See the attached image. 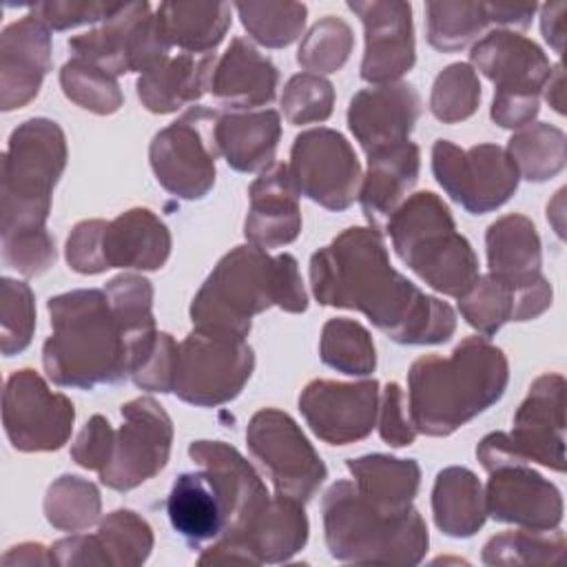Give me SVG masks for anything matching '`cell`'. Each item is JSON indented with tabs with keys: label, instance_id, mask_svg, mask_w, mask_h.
Here are the masks:
<instances>
[{
	"label": "cell",
	"instance_id": "7402d4cb",
	"mask_svg": "<svg viewBox=\"0 0 567 567\" xmlns=\"http://www.w3.org/2000/svg\"><path fill=\"white\" fill-rule=\"evenodd\" d=\"M419 115L421 95L412 84H377L352 95L348 106V128L370 155L405 142Z\"/></svg>",
	"mask_w": 567,
	"mask_h": 567
},
{
	"label": "cell",
	"instance_id": "1f68e13d",
	"mask_svg": "<svg viewBox=\"0 0 567 567\" xmlns=\"http://www.w3.org/2000/svg\"><path fill=\"white\" fill-rule=\"evenodd\" d=\"M359 494L383 514H403L421 485V467L414 458L365 454L346 461Z\"/></svg>",
	"mask_w": 567,
	"mask_h": 567
},
{
	"label": "cell",
	"instance_id": "816d5d0a",
	"mask_svg": "<svg viewBox=\"0 0 567 567\" xmlns=\"http://www.w3.org/2000/svg\"><path fill=\"white\" fill-rule=\"evenodd\" d=\"M104 228H106L104 219H82L69 233L64 255H66V264L75 272L97 275V272L106 270L104 259H102Z\"/></svg>",
	"mask_w": 567,
	"mask_h": 567
},
{
	"label": "cell",
	"instance_id": "681fc988",
	"mask_svg": "<svg viewBox=\"0 0 567 567\" xmlns=\"http://www.w3.org/2000/svg\"><path fill=\"white\" fill-rule=\"evenodd\" d=\"M179 343L168 332H157L153 348L131 374L133 383L146 392H173L177 374Z\"/></svg>",
	"mask_w": 567,
	"mask_h": 567
},
{
	"label": "cell",
	"instance_id": "8fae6325",
	"mask_svg": "<svg viewBox=\"0 0 567 567\" xmlns=\"http://www.w3.org/2000/svg\"><path fill=\"white\" fill-rule=\"evenodd\" d=\"M73 58L84 60L109 75L146 73L168 58L171 44L166 42L151 4L122 2V7L100 27L69 38Z\"/></svg>",
	"mask_w": 567,
	"mask_h": 567
},
{
	"label": "cell",
	"instance_id": "2e32d148",
	"mask_svg": "<svg viewBox=\"0 0 567 567\" xmlns=\"http://www.w3.org/2000/svg\"><path fill=\"white\" fill-rule=\"evenodd\" d=\"M173 421L153 396H137L122 405V425L115 432L113 454L100 481L128 492L164 470L171 456Z\"/></svg>",
	"mask_w": 567,
	"mask_h": 567
},
{
	"label": "cell",
	"instance_id": "74e56055",
	"mask_svg": "<svg viewBox=\"0 0 567 567\" xmlns=\"http://www.w3.org/2000/svg\"><path fill=\"white\" fill-rule=\"evenodd\" d=\"M319 354L326 365L350 377H368L377 368V350L370 332L348 317H334L323 323Z\"/></svg>",
	"mask_w": 567,
	"mask_h": 567
},
{
	"label": "cell",
	"instance_id": "484cf974",
	"mask_svg": "<svg viewBox=\"0 0 567 567\" xmlns=\"http://www.w3.org/2000/svg\"><path fill=\"white\" fill-rule=\"evenodd\" d=\"M171 230L148 208H128L106 221L102 235V259L109 268L159 270L171 255Z\"/></svg>",
	"mask_w": 567,
	"mask_h": 567
},
{
	"label": "cell",
	"instance_id": "d4e9b609",
	"mask_svg": "<svg viewBox=\"0 0 567 567\" xmlns=\"http://www.w3.org/2000/svg\"><path fill=\"white\" fill-rule=\"evenodd\" d=\"M421 171V151L414 142L374 151L368 155V173L361 177L359 204L372 228L388 224L403 197L414 188Z\"/></svg>",
	"mask_w": 567,
	"mask_h": 567
},
{
	"label": "cell",
	"instance_id": "ba28073f",
	"mask_svg": "<svg viewBox=\"0 0 567 567\" xmlns=\"http://www.w3.org/2000/svg\"><path fill=\"white\" fill-rule=\"evenodd\" d=\"M476 458L489 472L507 463L536 461L554 472L565 470V379L540 374L514 414L512 432H492L476 445Z\"/></svg>",
	"mask_w": 567,
	"mask_h": 567
},
{
	"label": "cell",
	"instance_id": "603a6c76",
	"mask_svg": "<svg viewBox=\"0 0 567 567\" xmlns=\"http://www.w3.org/2000/svg\"><path fill=\"white\" fill-rule=\"evenodd\" d=\"M51 71L49 29L31 13L7 24L0 35V109L27 106Z\"/></svg>",
	"mask_w": 567,
	"mask_h": 567
},
{
	"label": "cell",
	"instance_id": "8d00e7d4",
	"mask_svg": "<svg viewBox=\"0 0 567 567\" xmlns=\"http://www.w3.org/2000/svg\"><path fill=\"white\" fill-rule=\"evenodd\" d=\"M427 42L436 51L454 53L483 33L492 20L489 2H427Z\"/></svg>",
	"mask_w": 567,
	"mask_h": 567
},
{
	"label": "cell",
	"instance_id": "ab89813d",
	"mask_svg": "<svg viewBox=\"0 0 567 567\" xmlns=\"http://www.w3.org/2000/svg\"><path fill=\"white\" fill-rule=\"evenodd\" d=\"M565 554V534L556 527L549 532L518 529L492 536L483 545V563L492 567L512 565H556Z\"/></svg>",
	"mask_w": 567,
	"mask_h": 567
},
{
	"label": "cell",
	"instance_id": "b9f144b4",
	"mask_svg": "<svg viewBox=\"0 0 567 567\" xmlns=\"http://www.w3.org/2000/svg\"><path fill=\"white\" fill-rule=\"evenodd\" d=\"M60 86L73 104L97 115H111L124 104L117 80L106 71L78 58H71L62 64Z\"/></svg>",
	"mask_w": 567,
	"mask_h": 567
},
{
	"label": "cell",
	"instance_id": "3957f363",
	"mask_svg": "<svg viewBox=\"0 0 567 567\" xmlns=\"http://www.w3.org/2000/svg\"><path fill=\"white\" fill-rule=\"evenodd\" d=\"M272 306L292 315L306 312L308 295L299 264L290 252L270 257L255 244H241L217 261L188 312L197 328L246 337L252 317Z\"/></svg>",
	"mask_w": 567,
	"mask_h": 567
},
{
	"label": "cell",
	"instance_id": "6da1fadb",
	"mask_svg": "<svg viewBox=\"0 0 567 567\" xmlns=\"http://www.w3.org/2000/svg\"><path fill=\"white\" fill-rule=\"evenodd\" d=\"M310 286L321 306L363 312L401 346L445 343L456 330L452 306L403 277L372 226H350L319 248L310 257Z\"/></svg>",
	"mask_w": 567,
	"mask_h": 567
},
{
	"label": "cell",
	"instance_id": "11a10c76",
	"mask_svg": "<svg viewBox=\"0 0 567 567\" xmlns=\"http://www.w3.org/2000/svg\"><path fill=\"white\" fill-rule=\"evenodd\" d=\"M540 111L538 97H503L494 95L492 100V120L503 128H523L534 122Z\"/></svg>",
	"mask_w": 567,
	"mask_h": 567
},
{
	"label": "cell",
	"instance_id": "30bf717a",
	"mask_svg": "<svg viewBox=\"0 0 567 567\" xmlns=\"http://www.w3.org/2000/svg\"><path fill=\"white\" fill-rule=\"evenodd\" d=\"M215 109L190 106L155 133L148 146L151 168L164 190L179 199H202L215 184Z\"/></svg>",
	"mask_w": 567,
	"mask_h": 567
},
{
	"label": "cell",
	"instance_id": "ee69618b",
	"mask_svg": "<svg viewBox=\"0 0 567 567\" xmlns=\"http://www.w3.org/2000/svg\"><path fill=\"white\" fill-rule=\"evenodd\" d=\"M481 104V82L472 64H447L432 84L430 111L443 124H456L476 113Z\"/></svg>",
	"mask_w": 567,
	"mask_h": 567
},
{
	"label": "cell",
	"instance_id": "f6af8a7d",
	"mask_svg": "<svg viewBox=\"0 0 567 567\" xmlns=\"http://www.w3.org/2000/svg\"><path fill=\"white\" fill-rule=\"evenodd\" d=\"M458 310L474 330L492 337L514 319V288L489 272L478 275L458 297Z\"/></svg>",
	"mask_w": 567,
	"mask_h": 567
},
{
	"label": "cell",
	"instance_id": "6f0895ef",
	"mask_svg": "<svg viewBox=\"0 0 567 567\" xmlns=\"http://www.w3.org/2000/svg\"><path fill=\"white\" fill-rule=\"evenodd\" d=\"M2 565H55L51 547L40 543H22L2 556Z\"/></svg>",
	"mask_w": 567,
	"mask_h": 567
},
{
	"label": "cell",
	"instance_id": "836d02e7",
	"mask_svg": "<svg viewBox=\"0 0 567 567\" xmlns=\"http://www.w3.org/2000/svg\"><path fill=\"white\" fill-rule=\"evenodd\" d=\"M155 20L171 47L195 55L210 53L233 22L228 2H162Z\"/></svg>",
	"mask_w": 567,
	"mask_h": 567
},
{
	"label": "cell",
	"instance_id": "c3c4849f",
	"mask_svg": "<svg viewBox=\"0 0 567 567\" xmlns=\"http://www.w3.org/2000/svg\"><path fill=\"white\" fill-rule=\"evenodd\" d=\"M122 2H78V0H49V2H38L31 4V16L38 18L47 29L53 31H66L80 24H91V22H104L109 20Z\"/></svg>",
	"mask_w": 567,
	"mask_h": 567
},
{
	"label": "cell",
	"instance_id": "d590c367",
	"mask_svg": "<svg viewBox=\"0 0 567 567\" xmlns=\"http://www.w3.org/2000/svg\"><path fill=\"white\" fill-rule=\"evenodd\" d=\"M527 182H547L556 177L567 162L565 133L547 122L523 126L514 133L505 148Z\"/></svg>",
	"mask_w": 567,
	"mask_h": 567
},
{
	"label": "cell",
	"instance_id": "277c9868",
	"mask_svg": "<svg viewBox=\"0 0 567 567\" xmlns=\"http://www.w3.org/2000/svg\"><path fill=\"white\" fill-rule=\"evenodd\" d=\"M47 308L53 332L42 346V363L53 383L93 390L131 377L128 341L104 290H69L51 297Z\"/></svg>",
	"mask_w": 567,
	"mask_h": 567
},
{
	"label": "cell",
	"instance_id": "83f0119b",
	"mask_svg": "<svg viewBox=\"0 0 567 567\" xmlns=\"http://www.w3.org/2000/svg\"><path fill=\"white\" fill-rule=\"evenodd\" d=\"M281 120L272 109L219 111L215 120L217 153L239 173L266 171L275 162Z\"/></svg>",
	"mask_w": 567,
	"mask_h": 567
},
{
	"label": "cell",
	"instance_id": "52a82bcc",
	"mask_svg": "<svg viewBox=\"0 0 567 567\" xmlns=\"http://www.w3.org/2000/svg\"><path fill=\"white\" fill-rule=\"evenodd\" d=\"M385 230L396 257L432 290L458 299L478 277L472 244L456 233L447 204L432 190L408 197Z\"/></svg>",
	"mask_w": 567,
	"mask_h": 567
},
{
	"label": "cell",
	"instance_id": "4dcf8cb0",
	"mask_svg": "<svg viewBox=\"0 0 567 567\" xmlns=\"http://www.w3.org/2000/svg\"><path fill=\"white\" fill-rule=\"evenodd\" d=\"M308 529L303 503L275 494L239 547L241 563H286L306 547Z\"/></svg>",
	"mask_w": 567,
	"mask_h": 567
},
{
	"label": "cell",
	"instance_id": "8992f818",
	"mask_svg": "<svg viewBox=\"0 0 567 567\" xmlns=\"http://www.w3.org/2000/svg\"><path fill=\"white\" fill-rule=\"evenodd\" d=\"M66 137L58 122L31 117L13 128L2 155V239L47 233L51 195L66 168Z\"/></svg>",
	"mask_w": 567,
	"mask_h": 567
},
{
	"label": "cell",
	"instance_id": "d6986e66",
	"mask_svg": "<svg viewBox=\"0 0 567 567\" xmlns=\"http://www.w3.org/2000/svg\"><path fill=\"white\" fill-rule=\"evenodd\" d=\"M485 509L494 520L549 532L563 520L560 489L527 463H507L487 472Z\"/></svg>",
	"mask_w": 567,
	"mask_h": 567
},
{
	"label": "cell",
	"instance_id": "f546056e",
	"mask_svg": "<svg viewBox=\"0 0 567 567\" xmlns=\"http://www.w3.org/2000/svg\"><path fill=\"white\" fill-rule=\"evenodd\" d=\"M489 275L512 288L538 281L543 275L540 237L534 221L520 213H509L489 224L485 233Z\"/></svg>",
	"mask_w": 567,
	"mask_h": 567
},
{
	"label": "cell",
	"instance_id": "7a4b0ae2",
	"mask_svg": "<svg viewBox=\"0 0 567 567\" xmlns=\"http://www.w3.org/2000/svg\"><path fill=\"white\" fill-rule=\"evenodd\" d=\"M509 363L487 337L463 339L450 357H419L408 372L410 419L425 436H447L507 390Z\"/></svg>",
	"mask_w": 567,
	"mask_h": 567
},
{
	"label": "cell",
	"instance_id": "ac0fdd59",
	"mask_svg": "<svg viewBox=\"0 0 567 567\" xmlns=\"http://www.w3.org/2000/svg\"><path fill=\"white\" fill-rule=\"evenodd\" d=\"M363 24L365 49L361 78L372 84H390L416 62L412 7L401 0H348Z\"/></svg>",
	"mask_w": 567,
	"mask_h": 567
},
{
	"label": "cell",
	"instance_id": "9a60e30c",
	"mask_svg": "<svg viewBox=\"0 0 567 567\" xmlns=\"http://www.w3.org/2000/svg\"><path fill=\"white\" fill-rule=\"evenodd\" d=\"M290 177L299 195L328 210H346L361 186V164L350 142L334 128H308L290 148Z\"/></svg>",
	"mask_w": 567,
	"mask_h": 567
},
{
	"label": "cell",
	"instance_id": "f35d334b",
	"mask_svg": "<svg viewBox=\"0 0 567 567\" xmlns=\"http://www.w3.org/2000/svg\"><path fill=\"white\" fill-rule=\"evenodd\" d=\"M42 507L51 527L84 532L100 520L102 498L95 483L75 474H62L49 485Z\"/></svg>",
	"mask_w": 567,
	"mask_h": 567
},
{
	"label": "cell",
	"instance_id": "5bb4252c",
	"mask_svg": "<svg viewBox=\"0 0 567 567\" xmlns=\"http://www.w3.org/2000/svg\"><path fill=\"white\" fill-rule=\"evenodd\" d=\"M75 408L31 368L16 370L2 392V425L18 452H55L73 430Z\"/></svg>",
	"mask_w": 567,
	"mask_h": 567
},
{
	"label": "cell",
	"instance_id": "f907efd6",
	"mask_svg": "<svg viewBox=\"0 0 567 567\" xmlns=\"http://www.w3.org/2000/svg\"><path fill=\"white\" fill-rule=\"evenodd\" d=\"M2 259L24 277L47 272L55 264V241L47 233L2 239Z\"/></svg>",
	"mask_w": 567,
	"mask_h": 567
},
{
	"label": "cell",
	"instance_id": "db71d44e",
	"mask_svg": "<svg viewBox=\"0 0 567 567\" xmlns=\"http://www.w3.org/2000/svg\"><path fill=\"white\" fill-rule=\"evenodd\" d=\"M377 427L381 439L392 447H405L412 445L416 439V430L412 425V419L405 414L403 403V390L399 383H388L379 399V419Z\"/></svg>",
	"mask_w": 567,
	"mask_h": 567
},
{
	"label": "cell",
	"instance_id": "ffe728a7",
	"mask_svg": "<svg viewBox=\"0 0 567 567\" xmlns=\"http://www.w3.org/2000/svg\"><path fill=\"white\" fill-rule=\"evenodd\" d=\"M151 549L153 529L133 509L106 514L95 534H75L51 545L55 565L64 567H135L146 563Z\"/></svg>",
	"mask_w": 567,
	"mask_h": 567
},
{
	"label": "cell",
	"instance_id": "f5cc1de1",
	"mask_svg": "<svg viewBox=\"0 0 567 567\" xmlns=\"http://www.w3.org/2000/svg\"><path fill=\"white\" fill-rule=\"evenodd\" d=\"M113 441L115 430L111 427L109 419H104L102 414H93L78 432L71 445V458L84 470L102 472L113 454Z\"/></svg>",
	"mask_w": 567,
	"mask_h": 567
},
{
	"label": "cell",
	"instance_id": "7dc6e473",
	"mask_svg": "<svg viewBox=\"0 0 567 567\" xmlns=\"http://www.w3.org/2000/svg\"><path fill=\"white\" fill-rule=\"evenodd\" d=\"M334 106V86L323 75L297 73L292 75L281 93L284 117L295 124L323 122L332 115Z\"/></svg>",
	"mask_w": 567,
	"mask_h": 567
},
{
	"label": "cell",
	"instance_id": "f1b7e54d",
	"mask_svg": "<svg viewBox=\"0 0 567 567\" xmlns=\"http://www.w3.org/2000/svg\"><path fill=\"white\" fill-rule=\"evenodd\" d=\"M215 53H179L166 58L137 78V97L151 113H175L186 104H195L210 84Z\"/></svg>",
	"mask_w": 567,
	"mask_h": 567
},
{
	"label": "cell",
	"instance_id": "91938a15",
	"mask_svg": "<svg viewBox=\"0 0 567 567\" xmlns=\"http://www.w3.org/2000/svg\"><path fill=\"white\" fill-rule=\"evenodd\" d=\"M563 199H565V188H560V190L556 193V206H558V208H554L551 204L547 206V219L554 221V230H556L558 237L565 235V230H563Z\"/></svg>",
	"mask_w": 567,
	"mask_h": 567
},
{
	"label": "cell",
	"instance_id": "7bdbcfd3",
	"mask_svg": "<svg viewBox=\"0 0 567 567\" xmlns=\"http://www.w3.org/2000/svg\"><path fill=\"white\" fill-rule=\"evenodd\" d=\"M354 47L350 24L337 16L321 18L301 40L297 62L306 73H337L348 62Z\"/></svg>",
	"mask_w": 567,
	"mask_h": 567
},
{
	"label": "cell",
	"instance_id": "e575fe53",
	"mask_svg": "<svg viewBox=\"0 0 567 567\" xmlns=\"http://www.w3.org/2000/svg\"><path fill=\"white\" fill-rule=\"evenodd\" d=\"M104 292L111 310L128 341L131 350V374L144 361L155 343L157 330L153 319V286L146 277L135 272H122L113 277Z\"/></svg>",
	"mask_w": 567,
	"mask_h": 567
},
{
	"label": "cell",
	"instance_id": "60d3db41",
	"mask_svg": "<svg viewBox=\"0 0 567 567\" xmlns=\"http://www.w3.org/2000/svg\"><path fill=\"white\" fill-rule=\"evenodd\" d=\"M239 20L248 35L268 49L292 44L303 27L308 9L303 2H235Z\"/></svg>",
	"mask_w": 567,
	"mask_h": 567
},
{
	"label": "cell",
	"instance_id": "4fadbf2b",
	"mask_svg": "<svg viewBox=\"0 0 567 567\" xmlns=\"http://www.w3.org/2000/svg\"><path fill=\"white\" fill-rule=\"evenodd\" d=\"M432 173L439 186L472 215L501 208L520 182L509 153L496 144L461 148L447 140H436L432 146Z\"/></svg>",
	"mask_w": 567,
	"mask_h": 567
},
{
	"label": "cell",
	"instance_id": "7c38bea8",
	"mask_svg": "<svg viewBox=\"0 0 567 567\" xmlns=\"http://www.w3.org/2000/svg\"><path fill=\"white\" fill-rule=\"evenodd\" d=\"M246 443L266 467L275 494L306 503L328 478L326 463L297 421L277 408H264L250 416Z\"/></svg>",
	"mask_w": 567,
	"mask_h": 567
},
{
	"label": "cell",
	"instance_id": "44dd1931",
	"mask_svg": "<svg viewBox=\"0 0 567 567\" xmlns=\"http://www.w3.org/2000/svg\"><path fill=\"white\" fill-rule=\"evenodd\" d=\"M470 60L503 97H540L551 64L545 51L529 38L496 29L483 35L470 51Z\"/></svg>",
	"mask_w": 567,
	"mask_h": 567
},
{
	"label": "cell",
	"instance_id": "e0dca14e",
	"mask_svg": "<svg viewBox=\"0 0 567 567\" xmlns=\"http://www.w3.org/2000/svg\"><path fill=\"white\" fill-rule=\"evenodd\" d=\"M379 381L315 379L299 394V410L321 441L348 445L365 439L379 419Z\"/></svg>",
	"mask_w": 567,
	"mask_h": 567
},
{
	"label": "cell",
	"instance_id": "9c48e42d",
	"mask_svg": "<svg viewBox=\"0 0 567 567\" xmlns=\"http://www.w3.org/2000/svg\"><path fill=\"white\" fill-rule=\"evenodd\" d=\"M255 370V352L246 337L193 328L179 343L173 392L184 403L217 408L244 390Z\"/></svg>",
	"mask_w": 567,
	"mask_h": 567
},
{
	"label": "cell",
	"instance_id": "5b68a950",
	"mask_svg": "<svg viewBox=\"0 0 567 567\" xmlns=\"http://www.w3.org/2000/svg\"><path fill=\"white\" fill-rule=\"evenodd\" d=\"M323 536L332 558L357 565H419L430 545L423 516L374 509L350 481L332 483L321 501Z\"/></svg>",
	"mask_w": 567,
	"mask_h": 567
},
{
	"label": "cell",
	"instance_id": "4316f807",
	"mask_svg": "<svg viewBox=\"0 0 567 567\" xmlns=\"http://www.w3.org/2000/svg\"><path fill=\"white\" fill-rule=\"evenodd\" d=\"M279 71L270 58L261 55L246 38H233L224 55L215 62L210 93L230 109H252L272 102Z\"/></svg>",
	"mask_w": 567,
	"mask_h": 567
},
{
	"label": "cell",
	"instance_id": "bcb514c9",
	"mask_svg": "<svg viewBox=\"0 0 567 567\" xmlns=\"http://www.w3.org/2000/svg\"><path fill=\"white\" fill-rule=\"evenodd\" d=\"M35 330V299L29 284L0 279V350L4 357L22 352Z\"/></svg>",
	"mask_w": 567,
	"mask_h": 567
},
{
	"label": "cell",
	"instance_id": "cb8c5ba5",
	"mask_svg": "<svg viewBox=\"0 0 567 567\" xmlns=\"http://www.w3.org/2000/svg\"><path fill=\"white\" fill-rule=\"evenodd\" d=\"M248 213L244 235L259 248L292 244L301 233L299 190L288 164H272L248 188Z\"/></svg>",
	"mask_w": 567,
	"mask_h": 567
},
{
	"label": "cell",
	"instance_id": "680465c9",
	"mask_svg": "<svg viewBox=\"0 0 567 567\" xmlns=\"http://www.w3.org/2000/svg\"><path fill=\"white\" fill-rule=\"evenodd\" d=\"M543 91H545V100L549 102V106L563 115L565 113V73H563L560 62L556 66H551L549 80Z\"/></svg>",
	"mask_w": 567,
	"mask_h": 567
},
{
	"label": "cell",
	"instance_id": "d6a6232c",
	"mask_svg": "<svg viewBox=\"0 0 567 567\" xmlns=\"http://www.w3.org/2000/svg\"><path fill=\"white\" fill-rule=\"evenodd\" d=\"M432 516L445 536H474L487 518L485 492L478 476L461 465L441 470L432 487Z\"/></svg>",
	"mask_w": 567,
	"mask_h": 567
},
{
	"label": "cell",
	"instance_id": "9f6ffc18",
	"mask_svg": "<svg viewBox=\"0 0 567 567\" xmlns=\"http://www.w3.org/2000/svg\"><path fill=\"white\" fill-rule=\"evenodd\" d=\"M565 11L567 2H549L540 9V31L543 38L549 42L554 53H563V40H565Z\"/></svg>",
	"mask_w": 567,
	"mask_h": 567
}]
</instances>
